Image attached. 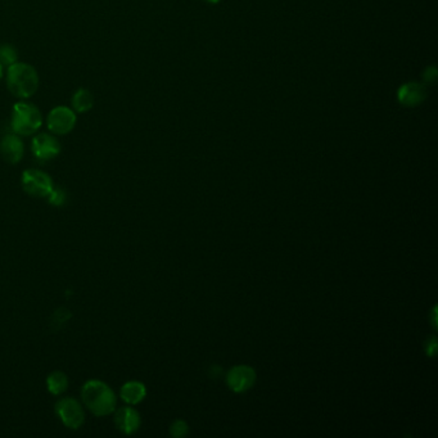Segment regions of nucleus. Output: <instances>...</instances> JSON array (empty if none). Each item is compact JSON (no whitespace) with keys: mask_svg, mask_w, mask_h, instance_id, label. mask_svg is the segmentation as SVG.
<instances>
[{"mask_svg":"<svg viewBox=\"0 0 438 438\" xmlns=\"http://www.w3.org/2000/svg\"><path fill=\"white\" fill-rule=\"evenodd\" d=\"M46 198H48V201L53 206L61 207L63 204H66V202H67V192L62 186H54L52 192L49 193Z\"/></svg>","mask_w":438,"mask_h":438,"instance_id":"dca6fc26","label":"nucleus"},{"mask_svg":"<svg viewBox=\"0 0 438 438\" xmlns=\"http://www.w3.org/2000/svg\"><path fill=\"white\" fill-rule=\"evenodd\" d=\"M55 412L62 423L70 430H79L85 421V412L81 403L72 397H63L57 401Z\"/></svg>","mask_w":438,"mask_h":438,"instance_id":"39448f33","label":"nucleus"},{"mask_svg":"<svg viewBox=\"0 0 438 438\" xmlns=\"http://www.w3.org/2000/svg\"><path fill=\"white\" fill-rule=\"evenodd\" d=\"M114 424L123 435H132L141 427V415L130 406L121 408L114 412Z\"/></svg>","mask_w":438,"mask_h":438,"instance_id":"9d476101","label":"nucleus"},{"mask_svg":"<svg viewBox=\"0 0 438 438\" xmlns=\"http://www.w3.org/2000/svg\"><path fill=\"white\" fill-rule=\"evenodd\" d=\"M3 78V66L0 64V80Z\"/></svg>","mask_w":438,"mask_h":438,"instance_id":"6ab92c4d","label":"nucleus"},{"mask_svg":"<svg viewBox=\"0 0 438 438\" xmlns=\"http://www.w3.org/2000/svg\"><path fill=\"white\" fill-rule=\"evenodd\" d=\"M24 152V141H21L17 134H7L0 141V153L3 158L12 165L18 164L22 159Z\"/></svg>","mask_w":438,"mask_h":438,"instance_id":"1a4fd4ad","label":"nucleus"},{"mask_svg":"<svg viewBox=\"0 0 438 438\" xmlns=\"http://www.w3.org/2000/svg\"><path fill=\"white\" fill-rule=\"evenodd\" d=\"M21 182L24 191L35 198H46L54 188L52 177L44 171L36 168L26 170L22 174Z\"/></svg>","mask_w":438,"mask_h":438,"instance_id":"20e7f679","label":"nucleus"},{"mask_svg":"<svg viewBox=\"0 0 438 438\" xmlns=\"http://www.w3.org/2000/svg\"><path fill=\"white\" fill-rule=\"evenodd\" d=\"M82 403L97 417L111 415L116 410V394L102 380H89L81 389Z\"/></svg>","mask_w":438,"mask_h":438,"instance_id":"f257e3e1","label":"nucleus"},{"mask_svg":"<svg viewBox=\"0 0 438 438\" xmlns=\"http://www.w3.org/2000/svg\"><path fill=\"white\" fill-rule=\"evenodd\" d=\"M170 433H171L174 437H184L185 435L188 433V426L185 424L184 421H175V423L171 426V428H170Z\"/></svg>","mask_w":438,"mask_h":438,"instance_id":"f3484780","label":"nucleus"},{"mask_svg":"<svg viewBox=\"0 0 438 438\" xmlns=\"http://www.w3.org/2000/svg\"><path fill=\"white\" fill-rule=\"evenodd\" d=\"M43 125V117L40 111L31 103L19 102L13 107L12 129L15 134L22 137H30L35 134Z\"/></svg>","mask_w":438,"mask_h":438,"instance_id":"7ed1b4c3","label":"nucleus"},{"mask_svg":"<svg viewBox=\"0 0 438 438\" xmlns=\"http://www.w3.org/2000/svg\"><path fill=\"white\" fill-rule=\"evenodd\" d=\"M48 129L55 135H66L76 125V114L69 107H55L48 114Z\"/></svg>","mask_w":438,"mask_h":438,"instance_id":"423d86ee","label":"nucleus"},{"mask_svg":"<svg viewBox=\"0 0 438 438\" xmlns=\"http://www.w3.org/2000/svg\"><path fill=\"white\" fill-rule=\"evenodd\" d=\"M48 391L54 396H60L67 391L69 388V378L63 371H53L46 379Z\"/></svg>","mask_w":438,"mask_h":438,"instance_id":"4468645a","label":"nucleus"},{"mask_svg":"<svg viewBox=\"0 0 438 438\" xmlns=\"http://www.w3.org/2000/svg\"><path fill=\"white\" fill-rule=\"evenodd\" d=\"M436 351H437V342H436V338H432L430 343H428L427 353L430 355V356H435V355H436Z\"/></svg>","mask_w":438,"mask_h":438,"instance_id":"a211bd4d","label":"nucleus"},{"mask_svg":"<svg viewBox=\"0 0 438 438\" xmlns=\"http://www.w3.org/2000/svg\"><path fill=\"white\" fill-rule=\"evenodd\" d=\"M71 102H72V107L76 112L84 114V112H88L89 110L93 108L94 97L88 89L81 88L73 94Z\"/></svg>","mask_w":438,"mask_h":438,"instance_id":"ddd939ff","label":"nucleus"},{"mask_svg":"<svg viewBox=\"0 0 438 438\" xmlns=\"http://www.w3.org/2000/svg\"><path fill=\"white\" fill-rule=\"evenodd\" d=\"M31 149L37 159L49 161L61 153V143L55 137L43 132L33 139Z\"/></svg>","mask_w":438,"mask_h":438,"instance_id":"0eeeda50","label":"nucleus"},{"mask_svg":"<svg viewBox=\"0 0 438 438\" xmlns=\"http://www.w3.org/2000/svg\"><path fill=\"white\" fill-rule=\"evenodd\" d=\"M17 51L12 45L4 44L0 46V64L4 66H12L17 62Z\"/></svg>","mask_w":438,"mask_h":438,"instance_id":"2eb2a0df","label":"nucleus"},{"mask_svg":"<svg viewBox=\"0 0 438 438\" xmlns=\"http://www.w3.org/2000/svg\"><path fill=\"white\" fill-rule=\"evenodd\" d=\"M146 394H147V388L143 383L137 382V380L128 382L121 388V398L129 405H137V403H141L144 400Z\"/></svg>","mask_w":438,"mask_h":438,"instance_id":"f8f14e48","label":"nucleus"},{"mask_svg":"<svg viewBox=\"0 0 438 438\" xmlns=\"http://www.w3.org/2000/svg\"><path fill=\"white\" fill-rule=\"evenodd\" d=\"M7 85L15 97L27 99L33 97L39 87V76L35 69L27 63L9 66L7 72Z\"/></svg>","mask_w":438,"mask_h":438,"instance_id":"f03ea898","label":"nucleus"},{"mask_svg":"<svg viewBox=\"0 0 438 438\" xmlns=\"http://www.w3.org/2000/svg\"><path fill=\"white\" fill-rule=\"evenodd\" d=\"M397 98L401 105L415 107L426 99V89L418 82H408L398 89Z\"/></svg>","mask_w":438,"mask_h":438,"instance_id":"9b49d317","label":"nucleus"},{"mask_svg":"<svg viewBox=\"0 0 438 438\" xmlns=\"http://www.w3.org/2000/svg\"><path fill=\"white\" fill-rule=\"evenodd\" d=\"M256 373L249 367H236L228 373L227 382L234 392H245L254 386Z\"/></svg>","mask_w":438,"mask_h":438,"instance_id":"6e6552de","label":"nucleus"},{"mask_svg":"<svg viewBox=\"0 0 438 438\" xmlns=\"http://www.w3.org/2000/svg\"><path fill=\"white\" fill-rule=\"evenodd\" d=\"M207 1H210V3H218L219 0H207Z\"/></svg>","mask_w":438,"mask_h":438,"instance_id":"aec40b11","label":"nucleus"}]
</instances>
